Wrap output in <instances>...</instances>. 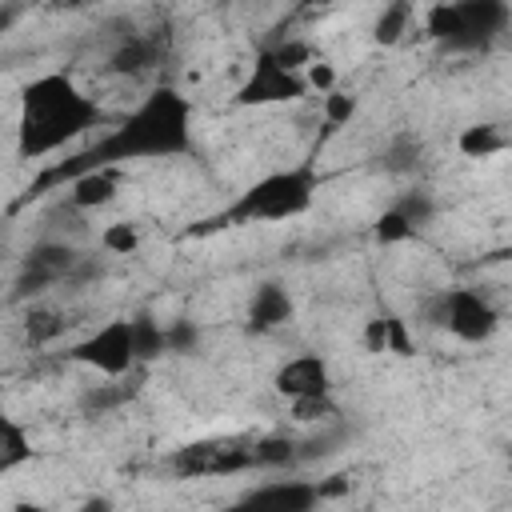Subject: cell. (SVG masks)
Wrapping results in <instances>:
<instances>
[{
	"instance_id": "27",
	"label": "cell",
	"mask_w": 512,
	"mask_h": 512,
	"mask_svg": "<svg viewBox=\"0 0 512 512\" xmlns=\"http://www.w3.org/2000/svg\"><path fill=\"white\" fill-rule=\"evenodd\" d=\"M132 324H136V348H140V360H152L156 352L168 348V336H164L148 316H136Z\"/></svg>"
},
{
	"instance_id": "5",
	"label": "cell",
	"mask_w": 512,
	"mask_h": 512,
	"mask_svg": "<svg viewBox=\"0 0 512 512\" xmlns=\"http://www.w3.org/2000/svg\"><path fill=\"white\" fill-rule=\"evenodd\" d=\"M72 360L88 364L92 372L108 376V380H120L136 368L140 360V348H136V324L132 320H108L100 324L92 336H84L76 348H72Z\"/></svg>"
},
{
	"instance_id": "25",
	"label": "cell",
	"mask_w": 512,
	"mask_h": 512,
	"mask_svg": "<svg viewBox=\"0 0 512 512\" xmlns=\"http://www.w3.org/2000/svg\"><path fill=\"white\" fill-rule=\"evenodd\" d=\"M304 84H308V92H316V96H328L332 88H340V68H336L332 60L316 56V60L304 68Z\"/></svg>"
},
{
	"instance_id": "4",
	"label": "cell",
	"mask_w": 512,
	"mask_h": 512,
	"mask_svg": "<svg viewBox=\"0 0 512 512\" xmlns=\"http://www.w3.org/2000/svg\"><path fill=\"white\" fill-rule=\"evenodd\" d=\"M428 316H432V324L448 328L464 344H484L500 328V312L492 308V300L480 296V292H472V288H448V292H440L428 304Z\"/></svg>"
},
{
	"instance_id": "17",
	"label": "cell",
	"mask_w": 512,
	"mask_h": 512,
	"mask_svg": "<svg viewBox=\"0 0 512 512\" xmlns=\"http://www.w3.org/2000/svg\"><path fill=\"white\" fill-rule=\"evenodd\" d=\"M424 32L432 40H444V44H464V16H460V4L456 0H436L428 4L424 12Z\"/></svg>"
},
{
	"instance_id": "33",
	"label": "cell",
	"mask_w": 512,
	"mask_h": 512,
	"mask_svg": "<svg viewBox=\"0 0 512 512\" xmlns=\"http://www.w3.org/2000/svg\"><path fill=\"white\" fill-rule=\"evenodd\" d=\"M504 40H508V44H512V20H508V28H504Z\"/></svg>"
},
{
	"instance_id": "1",
	"label": "cell",
	"mask_w": 512,
	"mask_h": 512,
	"mask_svg": "<svg viewBox=\"0 0 512 512\" xmlns=\"http://www.w3.org/2000/svg\"><path fill=\"white\" fill-rule=\"evenodd\" d=\"M100 120V104L84 96L68 72H44L20 92V156H48Z\"/></svg>"
},
{
	"instance_id": "11",
	"label": "cell",
	"mask_w": 512,
	"mask_h": 512,
	"mask_svg": "<svg viewBox=\"0 0 512 512\" xmlns=\"http://www.w3.org/2000/svg\"><path fill=\"white\" fill-rule=\"evenodd\" d=\"M120 192V180H116V168H84L80 176H72L68 184V204L80 208V212H96V208H108Z\"/></svg>"
},
{
	"instance_id": "12",
	"label": "cell",
	"mask_w": 512,
	"mask_h": 512,
	"mask_svg": "<svg viewBox=\"0 0 512 512\" xmlns=\"http://www.w3.org/2000/svg\"><path fill=\"white\" fill-rule=\"evenodd\" d=\"M288 320H292V296H288V288L284 284H272V280L260 284L252 292V300H248V328L272 332V328H280Z\"/></svg>"
},
{
	"instance_id": "7",
	"label": "cell",
	"mask_w": 512,
	"mask_h": 512,
	"mask_svg": "<svg viewBox=\"0 0 512 512\" xmlns=\"http://www.w3.org/2000/svg\"><path fill=\"white\" fill-rule=\"evenodd\" d=\"M304 92H308L304 72H288V68H280L268 52H260L252 76L236 88V104H240V108H252V104H292V100H300Z\"/></svg>"
},
{
	"instance_id": "18",
	"label": "cell",
	"mask_w": 512,
	"mask_h": 512,
	"mask_svg": "<svg viewBox=\"0 0 512 512\" xmlns=\"http://www.w3.org/2000/svg\"><path fill=\"white\" fill-rule=\"evenodd\" d=\"M504 132H500V124H468L460 136H456V148H460V156H468V160H488V156H496V152H504Z\"/></svg>"
},
{
	"instance_id": "21",
	"label": "cell",
	"mask_w": 512,
	"mask_h": 512,
	"mask_svg": "<svg viewBox=\"0 0 512 512\" xmlns=\"http://www.w3.org/2000/svg\"><path fill=\"white\" fill-rule=\"evenodd\" d=\"M340 408H336V400H332V392H316V396H296V400H288V416L296 420V424H324V420H332Z\"/></svg>"
},
{
	"instance_id": "24",
	"label": "cell",
	"mask_w": 512,
	"mask_h": 512,
	"mask_svg": "<svg viewBox=\"0 0 512 512\" xmlns=\"http://www.w3.org/2000/svg\"><path fill=\"white\" fill-rule=\"evenodd\" d=\"M356 108H360V100H356L352 92H344V88H332L328 96H320V112H324V124H332V128L348 124V120L356 116Z\"/></svg>"
},
{
	"instance_id": "2",
	"label": "cell",
	"mask_w": 512,
	"mask_h": 512,
	"mask_svg": "<svg viewBox=\"0 0 512 512\" xmlns=\"http://www.w3.org/2000/svg\"><path fill=\"white\" fill-rule=\"evenodd\" d=\"M192 144V104L176 88L160 84L144 96V104L100 144V160L128 156H172Z\"/></svg>"
},
{
	"instance_id": "29",
	"label": "cell",
	"mask_w": 512,
	"mask_h": 512,
	"mask_svg": "<svg viewBox=\"0 0 512 512\" xmlns=\"http://www.w3.org/2000/svg\"><path fill=\"white\" fill-rule=\"evenodd\" d=\"M388 352H396V356H408V352H412L408 328H404V320H396V316H388Z\"/></svg>"
},
{
	"instance_id": "3",
	"label": "cell",
	"mask_w": 512,
	"mask_h": 512,
	"mask_svg": "<svg viewBox=\"0 0 512 512\" xmlns=\"http://www.w3.org/2000/svg\"><path fill=\"white\" fill-rule=\"evenodd\" d=\"M320 192V176L312 164H296V168H276L268 176H260L252 188H244L236 196V204L228 212H220L216 224H256V220H292L304 216L312 208Z\"/></svg>"
},
{
	"instance_id": "31",
	"label": "cell",
	"mask_w": 512,
	"mask_h": 512,
	"mask_svg": "<svg viewBox=\"0 0 512 512\" xmlns=\"http://www.w3.org/2000/svg\"><path fill=\"white\" fill-rule=\"evenodd\" d=\"M404 212H408V220L420 228V224H428V216H432V204H428V196H416V200H404L400 204Z\"/></svg>"
},
{
	"instance_id": "28",
	"label": "cell",
	"mask_w": 512,
	"mask_h": 512,
	"mask_svg": "<svg viewBox=\"0 0 512 512\" xmlns=\"http://www.w3.org/2000/svg\"><path fill=\"white\" fill-rule=\"evenodd\" d=\"M364 348L368 352H388V316H372L368 324H364Z\"/></svg>"
},
{
	"instance_id": "32",
	"label": "cell",
	"mask_w": 512,
	"mask_h": 512,
	"mask_svg": "<svg viewBox=\"0 0 512 512\" xmlns=\"http://www.w3.org/2000/svg\"><path fill=\"white\" fill-rule=\"evenodd\" d=\"M48 8H52V12H84L88 0H48Z\"/></svg>"
},
{
	"instance_id": "16",
	"label": "cell",
	"mask_w": 512,
	"mask_h": 512,
	"mask_svg": "<svg viewBox=\"0 0 512 512\" xmlns=\"http://www.w3.org/2000/svg\"><path fill=\"white\" fill-rule=\"evenodd\" d=\"M28 460H32V432L16 416H4L0 420V472H16Z\"/></svg>"
},
{
	"instance_id": "13",
	"label": "cell",
	"mask_w": 512,
	"mask_h": 512,
	"mask_svg": "<svg viewBox=\"0 0 512 512\" xmlns=\"http://www.w3.org/2000/svg\"><path fill=\"white\" fill-rule=\"evenodd\" d=\"M316 500H320V488L300 484V480L268 484V488H256L244 496V504H252V508H288V512H308Z\"/></svg>"
},
{
	"instance_id": "22",
	"label": "cell",
	"mask_w": 512,
	"mask_h": 512,
	"mask_svg": "<svg viewBox=\"0 0 512 512\" xmlns=\"http://www.w3.org/2000/svg\"><path fill=\"white\" fill-rule=\"evenodd\" d=\"M100 248L112 252V256H132L140 248V228L132 220H112L100 232Z\"/></svg>"
},
{
	"instance_id": "20",
	"label": "cell",
	"mask_w": 512,
	"mask_h": 512,
	"mask_svg": "<svg viewBox=\"0 0 512 512\" xmlns=\"http://www.w3.org/2000/svg\"><path fill=\"white\" fill-rule=\"evenodd\" d=\"M372 236H376V244H384V248H392V244H408V240L416 236V224H412L408 212L396 204V208H384V212L376 216Z\"/></svg>"
},
{
	"instance_id": "15",
	"label": "cell",
	"mask_w": 512,
	"mask_h": 512,
	"mask_svg": "<svg viewBox=\"0 0 512 512\" xmlns=\"http://www.w3.org/2000/svg\"><path fill=\"white\" fill-rule=\"evenodd\" d=\"M156 64V44L148 36H124L116 44V52L108 56V68L120 72V76H136V72H148Z\"/></svg>"
},
{
	"instance_id": "19",
	"label": "cell",
	"mask_w": 512,
	"mask_h": 512,
	"mask_svg": "<svg viewBox=\"0 0 512 512\" xmlns=\"http://www.w3.org/2000/svg\"><path fill=\"white\" fill-rule=\"evenodd\" d=\"M60 332H64V312H56L48 304H32L24 312V336H28V344H52Z\"/></svg>"
},
{
	"instance_id": "14",
	"label": "cell",
	"mask_w": 512,
	"mask_h": 512,
	"mask_svg": "<svg viewBox=\"0 0 512 512\" xmlns=\"http://www.w3.org/2000/svg\"><path fill=\"white\" fill-rule=\"evenodd\" d=\"M412 20H416V4L412 0H384V8L372 20V40L380 48H396L412 32Z\"/></svg>"
},
{
	"instance_id": "8",
	"label": "cell",
	"mask_w": 512,
	"mask_h": 512,
	"mask_svg": "<svg viewBox=\"0 0 512 512\" xmlns=\"http://www.w3.org/2000/svg\"><path fill=\"white\" fill-rule=\"evenodd\" d=\"M272 388H276L284 400L316 396V392H332V368H328L324 356H316V352H300V356H288V360L276 368Z\"/></svg>"
},
{
	"instance_id": "26",
	"label": "cell",
	"mask_w": 512,
	"mask_h": 512,
	"mask_svg": "<svg viewBox=\"0 0 512 512\" xmlns=\"http://www.w3.org/2000/svg\"><path fill=\"white\" fill-rule=\"evenodd\" d=\"M296 444L292 440H284V436H264V440H256V468H280V464H288L296 452H292Z\"/></svg>"
},
{
	"instance_id": "30",
	"label": "cell",
	"mask_w": 512,
	"mask_h": 512,
	"mask_svg": "<svg viewBox=\"0 0 512 512\" xmlns=\"http://www.w3.org/2000/svg\"><path fill=\"white\" fill-rule=\"evenodd\" d=\"M340 0H300L296 8H292V16L296 20H316V16H324V12H332Z\"/></svg>"
},
{
	"instance_id": "6",
	"label": "cell",
	"mask_w": 512,
	"mask_h": 512,
	"mask_svg": "<svg viewBox=\"0 0 512 512\" xmlns=\"http://www.w3.org/2000/svg\"><path fill=\"white\" fill-rule=\"evenodd\" d=\"M256 468V440H196L172 452V472L180 480H196V476H232Z\"/></svg>"
},
{
	"instance_id": "23",
	"label": "cell",
	"mask_w": 512,
	"mask_h": 512,
	"mask_svg": "<svg viewBox=\"0 0 512 512\" xmlns=\"http://www.w3.org/2000/svg\"><path fill=\"white\" fill-rule=\"evenodd\" d=\"M268 56L280 64V68H288V72H304L312 60H316V48L308 44V40H280L276 48H268Z\"/></svg>"
},
{
	"instance_id": "10",
	"label": "cell",
	"mask_w": 512,
	"mask_h": 512,
	"mask_svg": "<svg viewBox=\"0 0 512 512\" xmlns=\"http://www.w3.org/2000/svg\"><path fill=\"white\" fill-rule=\"evenodd\" d=\"M460 16H464V44H484L492 36H500L512 20L508 0H456Z\"/></svg>"
},
{
	"instance_id": "9",
	"label": "cell",
	"mask_w": 512,
	"mask_h": 512,
	"mask_svg": "<svg viewBox=\"0 0 512 512\" xmlns=\"http://www.w3.org/2000/svg\"><path fill=\"white\" fill-rule=\"evenodd\" d=\"M72 268H76V248L72 244H60V240H44V244H36L24 256V264H20V288L24 292H40V288L64 280Z\"/></svg>"
}]
</instances>
